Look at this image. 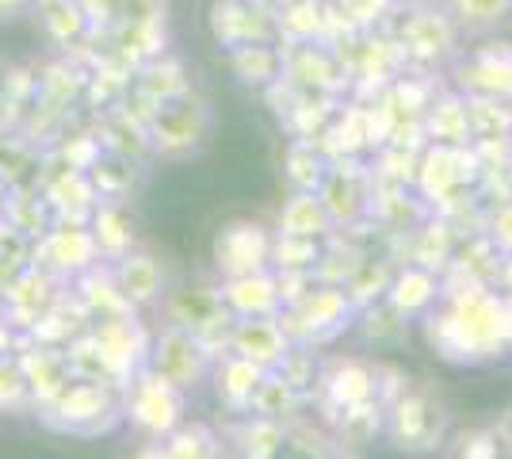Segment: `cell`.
I'll use <instances>...</instances> for the list:
<instances>
[{
  "label": "cell",
  "mask_w": 512,
  "mask_h": 459,
  "mask_svg": "<svg viewBox=\"0 0 512 459\" xmlns=\"http://www.w3.org/2000/svg\"><path fill=\"white\" fill-rule=\"evenodd\" d=\"M432 345H440L444 356L451 360H478V356H493L509 337V310L497 303L493 295L470 291L463 295L451 314L432 318L428 326Z\"/></svg>",
  "instance_id": "6da1fadb"
},
{
  "label": "cell",
  "mask_w": 512,
  "mask_h": 459,
  "mask_svg": "<svg viewBox=\"0 0 512 459\" xmlns=\"http://www.w3.org/2000/svg\"><path fill=\"white\" fill-rule=\"evenodd\" d=\"M394 39L406 50L409 66H444L459 50V27L436 4H409L406 12H394Z\"/></svg>",
  "instance_id": "7a4b0ae2"
},
{
  "label": "cell",
  "mask_w": 512,
  "mask_h": 459,
  "mask_svg": "<svg viewBox=\"0 0 512 459\" xmlns=\"http://www.w3.org/2000/svg\"><path fill=\"white\" fill-rule=\"evenodd\" d=\"M478 157L470 146H444V142H428L425 150L417 153V173L413 184L421 199L428 203H448L459 188H467L478 180Z\"/></svg>",
  "instance_id": "3957f363"
},
{
  "label": "cell",
  "mask_w": 512,
  "mask_h": 459,
  "mask_svg": "<svg viewBox=\"0 0 512 459\" xmlns=\"http://www.w3.org/2000/svg\"><path fill=\"white\" fill-rule=\"evenodd\" d=\"M283 77L302 92H321V96H337L352 88L348 66L341 54L329 43H283Z\"/></svg>",
  "instance_id": "277c9868"
},
{
  "label": "cell",
  "mask_w": 512,
  "mask_h": 459,
  "mask_svg": "<svg viewBox=\"0 0 512 459\" xmlns=\"http://www.w3.org/2000/svg\"><path fill=\"white\" fill-rule=\"evenodd\" d=\"M318 199L325 203L333 226L337 222H356L371 207V169H363L360 157L329 161V173L321 180Z\"/></svg>",
  "instance_id": "5b68a950"
},
{
  "label": "cell",
  "mask_w": 512,
  "mask_h": 459,
  "mask_svg": "<svg viewBox=\"0 0 512 459\" xmlns=\"http://www.w3.org/2000/svg\"><path fill=\"white\" fill-rule=\"evenodd\" d=\"M207 123H211V111L199 96L192 92L172 96L153 111V142L165 153H184L207 134Z\"/></svg>",
  "instance_id": "8992f818"
},
{
  "label": "cell",
  "mask_w": 512,
  "mask_h": 459,
  "mask_svg": "<svg viewBox=\"0 0 512 459\" xmlns=\"http://www.w3.org/2000/svg\"><path fill=\"white\" fill-rule=\"evenodd\" d=\"M463 96H505L512 100V43H486L455 69Z\"/></svg>",
  "instance_id": "52a82bcc"
},
{
  "label": "cell",
  "mask_w": 512,
  "mask_h": 459,
  "mask_svg": "<svg viewBox=\"0 0 512 459\" xmlns=\"http://www.w3.org/2000/svg\"><path fill=\"white\" fill-rule=\"evenodd\" d=\"M214 39L222 46H245V43H272L276 23L264 8H256L249 0H214L211 8Z\"/></svg>",
  "instance_id": "ba28073f"
},
{
  "label": "cell",
  "mask_w": 512,
  "mask_h": 459,
  "mask_svg": "<svg viewBox=\"0 0 512 459\" xmlns=\"http://www.w3.org/2000/svg\"><path fill=\"white\" fill-rule=\"evenodd\" d=\"M352 295L341 291V287H318V291H306L299 303H295V314L291 322L299 329L306 341L314 337H333L337 329L348 326V314H352Z\"/></svg>",
  "instance_id": "9c48e42d"
},
{
  "label": "cell",
  "mask_w": 512,
  "mask_h": 459,
  "mask_svg": "<svg viewBox=\"0 0 512 459\" xmlns=\"http://www.w3.org/2000/svg\"><path fill=\"white\" fill-rule=\"evenodd\" d=\"M272 241L256 222H234L218 234V268H226L230 276H245V272H260V264L268 261Z\"/></svg>",
  "instance_id": "30bf717a"
},
{
  "label": "cell",
  "mask_w": 512,
  "mask_h": 459,
  "mask_svg": "<svg viewBox=\"0 0 512 459\" xmlns=\"http://www.w3.org/2000/svg\"><path fill=\"white\" fill-rule=\"evenodd\" d=\"M421 127L428 142H444V146H470L474 127H470V108L463 92H436L421 111Z\"/></svg>",
  "instance_id": "8fae6325"
},
{
  "label": "cell",
  "mask_w": 512,
  "mask_h": 459,
  "mask_svg": "<svg viewBox=\"0 0 512 459\" xmlns=\"http://www.w3.org/2000/svg\"><path fill=\"white\" fill-rule=\"evenodd\" d=\"M272 23L283 43H318L325 39L329 0H279Z\"/></svg>",
  "instance_id": "7c38bea8"
},
{
  "label": "cell",
  "mask_w": 512,
  "mask_h": 459,
  "mask_svg": "<svg viewBox=\"0 0 512 459\" xmlns=\"http://www.w3.org/2000/svg\"><path fill=\"white\" fill-rule=\"evenodd\" d=\"M234 345L245 360H253L264 372L279 360H287V333L272 318H245L234 333Z\"/></svg>",
  "instance_id": "4fadbf2b"
},
{
  "label": "cell",
  "mask_w": 512,
  "mask_h": 459,
  "mask_svg": "<svg viewBox=\"0 0 512 459\" xmlns=\"http://www.w3.org/2000/svg\"><path fill=\"white\" fill-rule=\"evenodd\" d=\"M226 303L234 306L241 318H272L279 306V284L264 272H245L230 276L226 284Z\"/></svg>",
  "instance_id": "5bb4252c"
},
{
  "label": "cell",
  "mask_w": 512,
  "mask_h": 459,
  "mask_svg": "<svg viewBox=\"0 0 512 459\" xmlns=\"http://www.w3.org/2000/svg\"><path fill=\"white\" fill-rule=\"evenodd\" d=\"M333 230V219L325 211V203L318 199V192H295L279 207V234L287 238H325Z\"/></svg>",
  "instance_id": "9a60e30c"
},
{
  "label": "cell",
  "mask_w": 512,
  "mask_h": 459,
  "mask_svg": "<svg viewBox=\"0 0 512 459\" xmlns=\"http://www.w3.org/2000/svg\"><path fill=\"white\" fill-rule=\"evenodd\" d=\"M199 372H203V352H199V345H195L188 333H180V329L165 333L161 345H157V375L169 379L172 387H188Z\"/></svg>",
  "instance_id": "2e32d148"
},
{
  "label": "cell",
  "mask_w": 512,
  "mask_h": 459,
  "mask_svg": "<svg viewBox=\"0 0 512 459\" xmlns=\"http://www.w3.org/2000/svg\"><path fill=\"white\" fill-rule=\"evenodd\" d=\"M230 66L245 85L268 88L283 77V50L276 43H245L230 50Z\"/></svg>",
  "instance_id": "e0dca14e"
},
{
  "label": "cell",
  "mask_w": 512,
  "mask_h": 459,
  "mask_svg": "<svg viewBox=\"0 0 512 459\" xmlns=\"http://www.w3.org/2000/svg\"><path fill=\"white\" fill-rule=\"evenodd\" d=\"M444 12L459 35H490L512 20V0H444Z\"/></svg>",
  "instance_id": "ac0fdd59"
},
{
  "label": "cell",
  "mask_w": 512,
  "mask_h": 459,
  "mask_svg": "<svg viewBox=\"0 0 512 459\" xmlns=\"http://www.w3.org/2000/svg\"><path fill=\"white\" fill-rule=\"evenodd\" d=\"M432 299H436V280H432V272L421 268V264L398 272L394 284H390V306H394L402 318L425 314L428 306H432Z\"/></svg>",
  "instance_id": "d6986e66"
},
{
  "label": "cell",
  "mask_w": 512,
  "mask_h": 459,
  "mask_svg": "<svg viewBox=\"0 0 512 459\" xmlns=\"http://www.w3.org/2000/svg\"><path fill=\"white\" fill-rule=\"evenodd\" d=\"M329 173V157L321 153L318 142H295L287 150V180L295 192H318L321 180Z\"/></svg>",
  "instance_id": "ffe728a7"
},
{
  "label": "cell",
  "mask_w": 512,
  "mask_h": 459,
  "mask_svg": "<svg viewBox=\"0 0 512 459\" xmlns=\"http://www.w3.org/2000/svg\"><path fill=\"white\" fill-rule=\"evenodd\" d=\"M467 108L474 138L512 134V100H505V96H467Z\"/></svg>",
  "instance_id": "44dd1931"
},
{
  "label": "cell",
  "mask_w": 512,
  "mask_h": 459,
  "mask_svg": "<svg viewBox=\"0 0 512 459\" xmlns=\"http://www.w3.org/2000/svg\"><path fill=\"white\" fill-rule=\"evenodd\" d=\"M329 394L333 402L352 410V406H363L375 398V375L367 372L363 364H341L337 372L329 375Z\"/></svg>",
  "instance_id": "7402d4cb"
},
{
  "label": "cell",
  "mask_w": 512,
  "mask_h": 459,
  "mask_svg": "<svg viewBox=\"0 0 512 459\" xmlns=\"http://www.w3.org/2000/svg\"><path fill=\"white\" fill-rule=\"evenodd\" d=\"M35 8H39V16H43L46 31L54 35V39H77L81 31L88 27V16L81 12V4L77 0H31Z\"/></svg>",
  "instance_id": "603a6c76"
},
{
  "label": "cell",
  "mask_w": 512,
  "mask_h": 459,
  "mask_svg": "<svg viewBox=\"0 0 512 459\" xmlns=\"http://www.w3.org/2000/svg\"><path fill=\"white\" fill-rule=\"evenodd\" d=\"M180 417V398L169 379H157L146 387L142 402H138V421H146L150 429H169L172 421Z\"/></svg>",
  "instance_id": "cb8c5ba5"
},
{
  "label": "cell",
  "mask_w": 512,
  "mask_h": 459,
  "mask_svg": "<svg viewBox=\"0 0 512 459\" xmlns=\"http://www.w3.org/2000/svg\"><path fill=\"white\" fill-rule=\"evenodd\" d=\"M428 425H432V414H428L425 398H402L394 406V437L402 440V448H421V440L428 437Z\"/></svg>",
  "instance_id": "d4e9b609"
},
{
  "label": "cell",
  "mask_w": 512,
  "mask_h": 459,
  "mask_svg": "<svg viewBox=\"0 0 512 459\" xmlns=\"http://www.w3.org/2000/svg\"><path fill=\"white\" fill-rule=\"evenodd\" d=\"M260 383H264V368H256L253 360L237 356V360L226 364V375H222V394L241 406V402H253L256 391H260Z\"/></svg>",
  "instance_id": "484cf974"
},
{
  "label": "cell",
  "mask_w": 512,
  "mask_h": 459,
  "mask_svg": "<svg viewBox=\"0 0 512 459\" xmlns=\"http://www.w3.org/2000/svg\"><path fill=\"white\" fill-rule=\"evenodd\" d=\"M333 4L356 31H375V27H386V20L398 12L402 0H333Z\"/></svg>",
  "instance_id": "4316f807"
},
{
  "label": "cell",
  "mask_w": 512,
  "mask_h": 459,
  "mask_svg": "<svg viewBox=\"0 0 512 459\" xmlns=\"http://www.w3.org/2000/svg\"><path fill=\"white\" fill-rule=\"evenodd\" d=\"M268 257H276V264H283V272H306L321 261V249L314 238H287L279 234V241L268 249Z\"/></svg>",
  "instance_id": "83f0119b"
},
{
  "label": "cell",
  "mask_w": 512,
  "mask_h": 459,
  "mask_svg": "<svg viewBox=\"0 0 512 459\" xmlns=\"http://www.w3.org/2000/svg\"><path fill=\"white\" fill-rule=\"evenodd\" d=\"M451 253V230L448 222H428L421 230V241H417V261L421 268H432V264H444Z\"/></svg>",
  "instance_id": "f1b7e54d"
},
{
  "label": "cell",
  "mask_w": 512,
  "mask_h": 459,
  "mask_svg": "<svg viewBox=\"0 0 512 459\" xmlns=\"http://www.w3.org/2000/svg\"><path fill=\"white\" fill-rule=\"evenodd\" d=\"M161 284V272H157V264L150 257H134L127 264V291L130 295H138V299H150L153 291Z\"/></svg>",
  "instance_id": "f546056e"
},
{
  "label": "cell",
  "mask_w": 512,
  "mask_h": 459,
  "mask_svg": "<svg viewBox=\"0 0 512 459\" xmlns=\"http://www.w3.org/2000/svg\"><path fill=\"white\" fill-rule=\"evenodd\" d=\"M245 452H249V459H272L279 452V444H283V437H279V429L272 425V421H256L253 429L245 433Z\"/></svg>",
  "instance_id": "4dcf8cb0"
},
{
  "label": "cell",
  "mask_w": 512,
  "mask_h": 459,
  "mask_svg": "<svg viewBox=\"0 0 512 459\" xmlns=\"http://www.w3.org/2000/svg\"><path fill=\"white\" fill-rule=\"evenodd\" d=\"M490 234H493V241L505 249V253H512V199H505V203L493 211Z\"/></svg>",
  "instance_id": "1f68e13d"
},
{
  "label": "cell",
  "mask_w": 512,
  "mask_h": 459,
  "mask_svg": "<svg viewBox=\"0 0 512 459\" xmlns=\"http://www.w3.org/2000/svg\"><path fill=\"white\" fill-rule=\"evenodd\" d=\"M169 456L172 459H203L207 456V437H203V433H180V437H176V444H172L169 448Z\"/></svg>",
  "instance_id": "d6a6232c"
},
{
  "label": "cell",
  "mask_w": 512,
  "mask_h": 459,
  "mask_svg": "<svg viewBox=\"0 0 512 459\" xmlns=\"http://www.w3.org/2000/svg\"><path fill=\"white\" fill-rule=\"evenodd\" d=\"M88 23H107L111 16H119V0H77Z\"/></svg>",
  "instance_id": "836d02e7"
},
{
  "label": "cell",
  "mask_w": 512,
  "mask_h": 459,
  "mask_svg": "<svg viewBox=\"0 0 512 459\" xmlns=\"http://www.w3.org/2000/svg\"><path fill=\"white\" fill-rule=\"evenodd\" d=\"M23 8H31V0H0V20H12V16H20Z\"/></svg>",
  "instance_id": "e575fe53"
},
{
  "label": "cell",
  "mask_w": 512,
  "mask_h": 459,
  "mask_svg": "<svg viewBox=\"0 0 512 459\" xmlns=\"http://www.w3.org/2000/svg\"><path fill=\"white\" fill-rule=\"evenodd\" d=\"M138 459H172L169 452H161V448H150V452H142Z\"/></svg>",
  "instance_id": "d590c367"
},
{
  "label": "cell",
  "mask_w": 512,
  "mask_h": 459,
  "mask_svg": "<svg viewBox=\"0 0 512 459\" xmlns=\"http://www.w3.org/2000/svg\"><path fill=\"white\" fill-rule=\"evenodd\" d=\"M329 459H348V456H329Z\"/></svg>",
  "instance_id": "8d00e7d4"
}]
</instances>
